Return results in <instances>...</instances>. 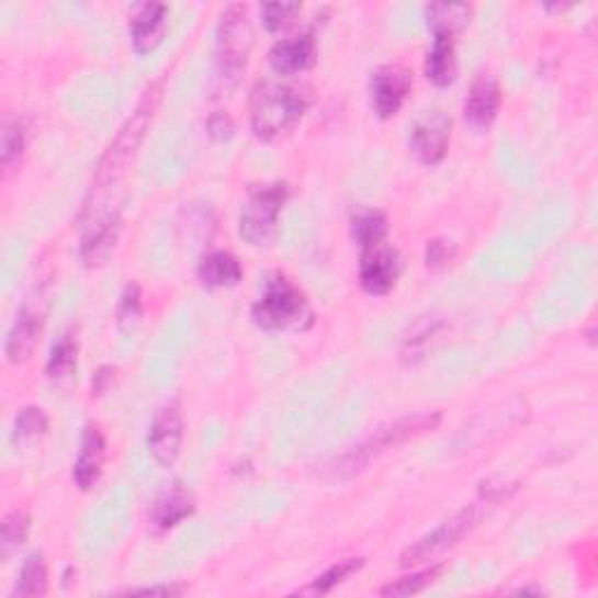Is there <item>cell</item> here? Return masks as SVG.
I'll list each match as a JSON object with an SVG mask.
<instances>
[{
	"label": "cell",
	"mask_w": 598,
	"mask_h": 598,
	"mask_svg": "<svg viewBox=\"0 0 598 598\" xmlns=\"http://www.w3.org/2000/svg\"><path fill=\"white\" fill-rule=\"evenodd\" d=\"M78 337L72 332H64L59 341L52 347L47 358V379L57 386H70L78 374Z\"/></svg>",
	"instance_id": "d6986e66"
},
{
	"label": "cell",
	"mask_w": 598,
	"mask_h": 598,
	"mask_svg": "<svg viewBox=\"0 0 598 598\" xmlns=\"http://www.w3.org/2000/svg\"><path fill=\"white\" fill-rule=\"evenodd\" d=\"M456 256V248L451 241H444V239H435L428 244L426 248V262L428 267L432 269H440V267H447L451 264V260H454Z\"/></svg>",
	"instance_id": "1f68e13d"
},
{
	"label": "cell",
	"mask_w": 598,
	"mask_h": 598,
	"mask_svg": "<svg viewBox=\"0 0 598 598\" xmlns=\"http://www.w3.org/2000/svg\"><path fill=\"white\" fill-rule=\"evenodd\" d=\"M159 99H161V82H155L140 99L134 115L124 122L120 134L111 143V148H108L105 155L101 157L97 173H94L92 190H89V199L84 204V213L97 211L103 199H108V194L117 190V185L122 183L126 169H129L132 159L136 157L145 134H148V129H150Z\"/></svg>",
	"instance_id": "6da1fadb"
},
{
	"label": "cell",
	"mask_w": 598,
	"mask_h": 598,
	"mask_svg": "<svg viewBox=\"0 0 598 598\" xmlns=\"http://www.w3.org/2000/svg\"><path fill=\"white\" fill-rule=\"evenodd\" d=\"M47 416L41 407H24L14 419V432L12 440L14 444H33L35 440H41L47 432Z\"/></svg>",
	"instance_id": "4316f807"
},
{
	"label": "cell",
	"mask_w": 598,
	"mask_h": 598,
	"mask_svg": "<svg viewBox=\"0 0 598 598\" xmlns=\"http://www.w3.org/2000/svg\"><path fill=\"white\" fill-rule=\"evenodd\" d=\"M24 126L20 120L8 117L3 122V140H0V159H3V167L10 169L16 159L24 153Z\"/></svg>",
	"instance_id": "f546056e"
},
{
	"label": "cell",
	"mask_w": 598,
	"mask_h": 598,
	"mask_svg": "<svg viewBox=\"0 0 598 598\" xmlns=\"http://www.w3.org/2000/svg\"><path fill=\"white\" fill-rule=\"evenodd\" d=\"M351 234L360 250L382 246L388 237V217L376 208H358L351 221Z\"/></svg>",
	"instance_id": "7402d4cb"
},
{
	"label": "cell",
	"mask_w": 598,
	"mask_h": 598,
	"mask_svg": "<svg viewBox=\"0 0 598 598\" xmlns=\"http://www.w3.org/2000/svg\"><path fill=\"white\" fill-rule=\"evenodd\" d=\"M473 8L465 3H430L426 8V22L432 35H454L467 26Z\"/></svg>",
	"instance_id": "603a6c76"
},
{
	"label": "cell",
	"mask_w": 598,
	"mask_h": 598,
	"mask_svg": "<svg viewBox=\"0 0 598 598\" xmlns=\"http://www.w3.org/2000/svg\"><path fill=\"white\" fill-rule=\"evenodd\" d=\"M449 138L451 117L440 108H432V111H426L414 120L409 129V148L421 165L435 167L444 159L449 150Z\"/></svg>",
	"instance_id": "ba28073f"
},
{
	"label": "cell",
	"mask_w": 598,
	"mask_h": 598,
	"mask_svg": "<svg viewBox=\"0 0 598 598\" xmlns=\"http://www.w3.org/2000/svg\"><path fill=\"white\" fill-rule=\"evenodd\" d=\"M440 426V414L438 411H419V414H409L397 419L393 424H386L382 428H376L370 438L358 444L353 451H349L347 456L339 461V473L347 477L358 475L365 470L376 456L386 454L388 449L400 447L411 438H419V435L435 430Z\"/></svg>",
	"instance_id": "277c9868"
},
{
	"label": "cell",
	"mask_w": 598,
	"mask_h": 598,
	"mask_svg": "<svg viewBox=\"0 0 598 598\" xmlns=\"http://www.w3.org/2000/svg\"><path fill=\"white\" fill-rule=\"evenodd\" d=\"M194 512V496L188 492L185 486L173 484L161 494L150 512V523L157 533H167L176 529L180 521H185Z\"/></svg>",
	"instance_id": "ac0fdd59"
},
{
	"label": "cell",
	"mask_w": 598,
	"mask_h": 598,
	"mask_svg": "<svg viewBox=\"0 0 598 598\" xmlns=\"http://www.w3.org/2000/svg\"><path fill=\"white\" fill-rule=\"evenodd\" d=\"M185 589L173 587V585H161V587H145V589H132L124 596H180Z\"/></svg>",
	"instance_id": "836d02e7"
},
{
	"label": "cell",
	"mask_w": 598,
	"mask_h": 598,
	"mask_svg": "<svg viewBox=\"0 0 598 598\" xmlns=\"http://www.w3.org/2000/svg\"><path fill=\"white\" fill-rule=\"evenodd\" d=\"M47 594V566L43 554H31L12 589L14 598H41Z\"/></svg>",
	"instance_id": "cb8c5ba5"
},
{
	"label": "cell",
	"mask_w": 598,
	"mask_h": 598,
	"mask_svg": "<svg viewBox=\"0 0 598 598\" xmlns=\"http://www.w3.org/2000/svg\"><path fill=\"white\" fill-rule=\"evenodd\" d=\"M234 134V124L225 113H215L208 120V136L215 140H227Z\"/></svg>",
	"instance_id": "d6a6232c"
},
{
	"label": "cell",
	"mask_w": 598,
	"mask_h": 598,
	"mask_svg": "<svg viewBox=\"0 0 598 598\" xmlns=\"http://www.w3.org/2000/svg\"><path fill=\"white\" fill-rule=\"evenodd\" d=\"M105 463V438L99 426L89 424L82 432V442L76 465H72V482L80 488V492H89L94 488L101 479Z\"/></svg>",
	"instance_id": "5bb4252c"
},
{
	"label": "cell",
	"mask_w": 598,
	"mask_h": 598,
	"mask_svg": "<svg viewBox=\"0 0 598 598\" xmlns=\"http://www.w3.org/2000/svg\"><path fill=\"white\" fill-rule=\"evenodd\" d=\"M312 323V309L306 295L285 274H271L262 295L252 304V323L262 330H290Z\"/></svg>",
	"instance_id": "5b68a950"
},
{
	"label": "cell",
	"mask_w": 598,
	"mask_h": 598,
	"mask_svg": "<svg viewBox=\"0 0 598 598\" xmlns=\"http://www.w3.org/2000/svg\"><path fill=\"white\" fill-rule=\"evenodd\" d=\"M287 202L285 183L252 188L239 215V234L250 246H269L277 239L279 217Z\"/></svg>",
	"instance_id": "52a82bcc"
},
{
	"label": "cell",
	"mask_w": 598,
	"mask_h": 598,
	"mask_svg": "<svg viewBox=\"0 0 598 598\" xmlns=\"http://www.w3.org/2000/svg\"><path fill=\"white\" fill-rule=\"evenodd\" d=\"M400 271H403V262L395 248L382 244L376 248L362 250L358 279L368 295H374V297L388 295L395 287L397 279H400Z\"/></svg>",
	"instance_id": "7c38bea8"
},
{
	"label": "cell",
	"mask_w": 598,
	"mask_h": 598,
	"mask_svg": "<svg viewBox=\"0 0 598 598\" xmlns=\"http://www.w3.org/2000/svg\"><path fill=\"white\" fill-rule=\"evenodd\" d=\"M199 281L206 287H234L244 279V269L239 260L227 250H215L199 264Z\"/></svg>",
	"instance_id": "44dd1931"
},
{
	"label": "cell",
	"mask_w": 598,
	"mask_h": 598,
	"mask_svg": "<svg viewBox=\"0 0 598 598\" xmlns=\"http://www.w3.org/2000/svg\"><path fill=\"white\" fill-rule=\"evenodd\" d=\"M169 8L165 3H143L136 8L129 22L132 43L138 54L153 52L167 33Z\"/></svg>",
	"instance_id": "e0dca14e"
},
{
	"label": "cell",
	"mask_w": 598,
	"mask_h": 598,
	"mask_svg": "<svg viewBox=\"0 0 598 598\" xmlns=\"http://www.w3.org/2000/svg\"><path fill=\"white\" fill-rule=\"evenodd\" d=\"M505 496H507L505 488H498V492H494V488H488V494L484 492L482 500L463 507L461 512H456L451 519L442 521L438 529H432L424 538L411 542V545L400 554V564L403 566H421V564H426V561H432V558L442 556L447 550L459 545V542L470 531L477 529L479 519L484 517V505H496Z\"/></svg>",
	"instance_id": "3957f363"
},
{
	"label": "cell",
	"mask_w": 598,
	"mask_h": 598,
	"mask_svg": "<svg viewBox=\"0 0 598 598\" xmlns=\"http://www.w3.org/2000/svg\"><path fill=\"white\" fill-rule=\"evenodd\" d=\"M183 414L176 403L161 405L148 432V451L161 467H171L183 449Z\"/></svg>",
	"instance_id": "8fae6325"
},
{
	"label": "cell",
	"mask_w": 598,
	"mask_h": 598,
	"mask_svg": "<svg viewBox=\"0 0 598 598\" xmlns=\"http://www.w3.org/2000/svg\"><path fill=\"white\" fill-rule=\"evenodd\" d=\"M302 12L300 3H269L262 5V24L269 33H279L295 22V16Z\"/></svg>",
	"instance_id": "4dcf8cb0"
},
{
	"label": "cell",
	"mask_w": 598,
	"mask_h": 598,
	"mask_svg": "<svg viewBox=\"0 0 598 598\" xmlns=\"http://www.w3.org/2000/svg\"><path fill=\"white\" fill-rule=\"evenodd\" d=\"M45 325V306L43 300L38 297H29L20 314H16L12 328L5 339V356L12 362V365H20V362L29 360L33 349L38 347V339Z\"/></svg>",
	"instance_id": "4fadbf2b"
},
{
	"label": "cell",
	"mask_w": 598,
	"mask_h": 598,
	"mask_svg": "<svg viewBox=\"0 0 598 598\" xmlns=\"http://www.w3.org/2000/svg\"><path fill=\"white\" fill-rule=\"evenodd\" d=\"M143 316V300H140V287L136 283H129L124 287V293L117 304V330L120 332H132L140 323Z\"/></svg>",
	"instance_id": "f1b7e54d"
},
{
	"label": "cell",
	"mask_w": 598,
	"mask_h": 598,
	"mask_svg": "<svg viewBox=\"0 0 598 598\" xmlns=\"http://www.w3.org/2000/svg\"><path fill=\"white\" fill-rule=\"evenodd\" d=\"M252 49V29L244 5H229L221 16L215 45V72L225 92L237 87Z\"/></svg>",
	"instance_id": "8992f818"
},
{
	"label": "cell",
	"mask_w": 598,
	"mask_h": 598,
	"mask_svg": "<svg viewBox=\"0 0 598 598\" xmlns=\"http://www.w3.org/2000/svg\"><path fill=\"white\" fill-rule=\"evenodd\" d=\"M316 59V41L312 33H300L293 38L279 41L269 49V66L279 76H297L306 70Z\"/></svg>",
	"instance_id": "2e32d148"
},
{
	"label": "cell",
	"mask_w": 598,
	"mask_h": 598,
	"mask_svg": "<svg viewBox=\"0 0 598 598\" xmlns=\"http://www.w3.org/2000/svg\"><path fill=\"white\" fill-rule=\"evenodd\" d=\"M459 61H456V43L451 35H435L432 49L426 57V78L438 84L447 87L456 80Z\"/></svg>",
	"instance_id": "ffe728a7"
},
{
	"label": "cell",
	"mask_w": 598,
	"mask_h": 598,
	"mask_svg": "<svg viewBox=\"0 0 598 598\" xmlns=\"http://www.w3.org/2000/svg\"><path fill=\"white\" fill-rule=\"evenodd\" d=\"M362 564L365 561L362 558H347V561H339V564L330 566L325 573H320L318 577H314L309 585L302 587L297 594L300 596H325L330 594L335 587H339L341 583H347V579L358 573L362 568Z\"/></svg>",
	"instance_id": "d4e9b609"
},
{
	"label": "cell",
	"mask_w": 598,
	"mask_h": 598,
	"mask_svg": "<svg viewBox=\"0 0 598 598\" xmlns=\"http://www.w3.org/2000/svg\"><path fill=\"white\" fill-rule=\"evenodd\" d=\"M29 529L31 519L22 510H14L3 519V527H0V556H3V561H8L14 552H20L29 538Z\"/></svg>",
	"instance_id": "484cf974"
},
{
	"label": "cell",
	"mask_w": 598,
	"mask_h": 598,
	"mask_svg": "<svg viewBox=\"0 0 598 598\" xmlns=\"http://www.w3.org/2000/svg\"><path fill=\"white\" fill-rule=\"evenodd\" d=\"M411 70H407L405 66L397 64H388L376 68L372 72L370 80V94H372V108L376 117L382 120H391L397 113H400V108L405 105L409 92H411Z\"/></svg>",
	"instance_id": "9c48e42d"
},
{
	"label": "cell",
	"mask_w": 598,
	"mask_h": 598,
	"mask_svg": "<svg viewBox=\"0 0 598 598\" xmlns=\"http://www.w3.org/2000/svg\"><path fill=\"white\" fill-rule=\"evenodd\" d=\"M498 108H500V87L492 76H488V72H482V76L475 78L473 87H470V94L465 99V108H463L465 122L477 132H486L488 126L494 124Z\"/></svg>",
	"instance_id": "9a60e30c"
},
{
	"label": "cell",
	"mask_w": 598,
	"mask_h": 598,
	"mask_svg": "<svg viewBox=\"0 0 598 598\" xmlns=\"http://www.w3.org/2000/svg\"><path fill=\"white\" fill-rule=\"evenodd\" d=\"M309 111L304 87L264 80L250 94V129L260 140L287 136Z\"/></svg>",
	"instance_id": "7a4b0ae2"
},
{
	"label": "cell",
	"mask_w": 598,
	"mask_h": 598,
	"mask_svg": "<svg viewBox=\"0 0 598 598\" xmlns=\"http://www.w3.org/2000/svg\"><path fill=\"white\" fill-rule=\"evenodd\" d=\"M120 208L84 217L80 256L87 267H101L111 260L120 239Z\"/></svg>",
	"instance_id": "30bf717a"
},
{
	"label": "cell",
	"mask_w": 598,
	"mask_h": 598,
	"mask_svg": "<svg viewBox=\"0 0 598 598\" xmlns=\"http://www.w3.org/2000/svg\"><path fill=\"white\" fill-rule=\"evenodd\" d=\"M444 568H447L444 564H438V566H430V568L419 571V573H414V575L400 577V579H395V583H388L386 587L379 589V594H382V596H411V594H421L432 583H438L440 575L444 573Z\"/></svg>",
	"instance_id": "83f0119b"
}]
</instances>
